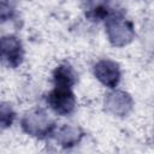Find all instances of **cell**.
<instances>
[{"mask_svg": "<svg viewBox=\"0 0 154 154\" xmlns=\"http://www.w3.org/2000/svg\"><path fill=\"white\" fill-rule=\"evenodd\" d=\"M20 128L26 135L43 140L53 135L57 129V124L46 109L35 107L23 114L20 119Z\"/></svg>", "mask_w": 154, "mask_h": 154, "instance_id": "obj_1", "label": "cell"}, {"mask_svg": "<svg viewBox=\"0 0 154 154\" xmlns=\"http://www.w3.org/2000/svg\"><path fill=\"white\" fill-rule=\"evenodd\" d=\"M106 36L113 47H125L135 38V28L132 22L126 19L123 13L114 12L105 20Z\"/></svg>", "mask_w": 154, "mask_h": 154, "instance_id": "obj_2", "label": "cell"}, {"mask_svg": "<svg viewBox=\"0 0 154 154\" xmlns=\"http://www.w3.org/2000/svg\"><path fill=\"white\" fill-rule=\"evenodd\" d=\"M24 60V48L14 35L0 36V65L7 69L18 67Z\"/></svg>", "mask_w": 154, "mask_h": 154, "instance_id": "obj_3", "label": "cell"}, {"mask_svg": "<svg viewBox=\"0 0 154 154\" xmlns=\"http://www.w3.org/2000/svg\"><path fill=\"white\" fill-rule=\"evenodd\" d=\"M46 102L58 116H69L76 108V96L70 88L54 87L47 94Z\"/></svg>", "mask_w": 154, "mask_h": 154, "instance_id": "obj_4", "label": "cell"}, {"mask_svg": "<svg viewBox=\"0 0 154 154\" xmlns=\"http://www.w3.org/2000/svg\"><path fill=\"white\" fill-rule=\"evenodd\" d=\"M103 108L107 113L114 117L124 118L131 113L134 108V100L129 93L112 89V91L105 95Z\"/></svg>", "mask_w": 154, "mask_h": 154, "instance_id": "obj_5", "label": "cell"}, {"mask_svg": "<svg viewBox=\"0 0 154 154\" xmlns=\"http://www.w3.org/2000/svg\"><path fill=\"white\" fill-rule=\"evenodd\" d=\"M93 73L95 78L108 89H116L122 77L119 64L111 59L97 60L93 66Z\"/></svg>", "mask_w": 154, "mask_h": 154, "instance_id": "obj_6", "label": "cell"}, {"mask_svg": "<svg viewBox=\"0 0 154 154\" xmlns=\"http://www.w3.org/2000/svg\"><path fill=\"white\" fill-rule=\"evenodd\" d=\"M55 142L63 148H72L77 146L84 137V131L82 128L75 124H64L58 130L53 132Z\"/></svg>", "mask_w": 154, "mask_h": 154, "instance_id": "obj_7", "label": "cell"}, {"mask_svg": "<svg viewBox=\"0 0 154 154\" xmlns=\"http://www.w3.org/2000/svg\"><path fill=\"white\" fill-rule=\"evenodd\" d=\"M77 79H78L77 72L67 63H63L58 65L52 73V81H53L54 87L71 89L77 83Z\"/></svg>", "mask_w": 154, "mask_h": 154, "instance_id": "obj_8", "label": "cell"}, {"mask_svg": "<svg viewBox=\"0 0 154 154\" xmlns=\"http://www.w3.org/2000/svg\"><path fill=\"white\" fill-rule=\"evenodd\" d=\"M16 119V112L11 103L0 101V129L10 128Z\"/></svg>", "mask_w": 154, "mask_h": 154, "instance_id": "obj_9", "label": "cell"}, {"mask_svg": "<svg viewBox=\"0 0 154 154\" xmlns=\"http://www.w3.org/2000/svg\"><path fill=\"white\" fill-rule=\"evenodd\" d=\"M17 11V0H0V22L10 20Z\"/></svg>", "mask_w": 154, "mask_h": 154, "instance_id": "obj_10", "label": "cell"}]
</instances>
